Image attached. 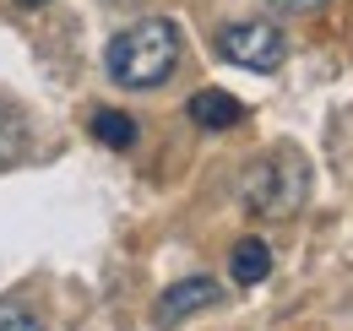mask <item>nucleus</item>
Returning <instances> with one entry per match:
<instances>
[{
    "label": "nucleus",
    "mask_w": 353,
    "mask_h": 331,
    "mask_svg": "<svg viewBox=\"0 0 353 331\" xmlns=\"http://www.w3.org/2000/svg\"><path fill=\"white\" fill-rule=\"evenodd\" d=\"M272 11H288V17H310V11H321L326 0H266Z\"/></svg>",
    "instance_id": "obj_10"
},
{
    "label": "nucleus",
    "mask_w": 353,
    "mask_h": 331,
    "mask_svg": "<svg viewBox=\"0 0 353 331\" xmlns=\"http://www.w3.org/2000/svg\"><path fill=\"white\" fill-rule=\"evenodd\" d=\"M88 130H92V141H103V147H114V152H125V147H136V120L125 114V109H92V120H88Z\"/></svg>",
    "instance_id": "obj_7"
},
{
    "label": "nucleus",
    "mask_w": 353,
    "mask_h": 331,
    "mask_svg": "<svg viewBox=\"0 0 353 331\" xmlns=\"http://www.w3.org/2000/svg\"><path fill=\"white\" fill-rule=\"evenodd\" d=\"M179 54H185V39L169 17H141L125 33H114L109 49H103V71L109 82L131 87V92H147V87H163L179 71Z\"/></svg>",
    "instance_id": "obj_1"
},
{
    "label": "nucleus",
    "mask_w": 353,
    "mask_h": 331,
    "mask_svg": "<svg viewBox=\"0 0 353 331\" xmlns=\"http://www.w3.org/2000/svg\"><path fill=\"white\" fill-rule=\"evenodd\" d=\"M228 272H234V283L239 288H256V283H266L272 277V250H266V239H239V245L228 250Z\"/></svg>",
    "instance_id": "obj_6"
},
{
    "label": "nucleus",
    "mask_w": 353,
    "mask_h": 331,
    "mask_svg": "<svg viewBox=\"0 0 353 331\" xmlns=\"http://www.w3.org/2000/svg\"><path fill=\"white\" fill-rule=\"evenodd\" d=\"M218 293L223 288L212 283V277H201V272H196V277H179V283H169V288L158 293V310H152V315H158V326H179L185 315L218 304Z\"/></svg>",
    "instance_id": "obj_4"
},
{
    "label": "nucleus",
    "mask_w": 353,
    "mask_h": 331,
    "mask_svg": "<svg viewBox=\"0 0 353 331\" xmlns=\"http://www.w3.org/2000/svg\"><path fill=\"white\" fill-rule=\"evenodd\" d=\"M22 152H28V120H22L17 103L0 98V174L22 163Z\"/></svg>",
    "instance_id": "obj_8"
},
{
    "label": "nucleus",
    "mask_w": 353,
    "mask_h": 331,
    "mask_svg": "<svg viewBox=\"0 0 353 331\" xmlns=\"http://www.w3.org/2000/svg\"><path fill=\"white\" fill-rule=\"evenodd\" d=\"M212 49H218V60L239 66V71H261V77H266V71H277V66L288 60V39H283V28L266 22V17H245V22L218 28Z\"/></svg>",
    "instance_id": "obj_3"
},
{
    "label": "nucleus",
    "mask_w": 353,
    "mask_h": 331,
    "mask_svg": "<svg viewBox=\"0 0 353 331\" xmlns=\"http://www.w3.org/2000/svg\"><path fill=\"white\" fill-rule=\"evenodd\" d=\"M185 114L201 125V130H234V125L245 120V103H239L234 92H223V87H201Z\"/></svg>",
    "instance_id": "obj_5"
},
{
    "label": "nucleus",
    "mask_w": 353,
    "mask_h": 331,
    "mask_svg": "<svg viewBox=\"0 0 353 331\" xmlns=\"http://www.w3.org/2000/svg\"><path fill=\"white\" fill-rule=\"evenodd\" d=\"M310 196V163L299 147H272L239 174V201L256 217H294Z\"/></svg>",
    "instance_id": "obj_2"
},
{
    "label": "nucleus",
    "mask_w": 353,
    "mask_h": 331,
    "mask_svg": "<svg viewBox=\"0 0 353 331\" xmlns=\"http://www.w3.org/2000/svg\"><path fill=\"white\" fill-rule=\"evenodd\" d=\"M17 6H22V11H39V6H49V0H17Z\"/></svg>",
    "instance_id": "obj_11"
},
{
    "label": "nucleus",
    "mask_w": 353,
    "mask_h": 331,
    "mask_svg": "<svg viewBox=\"0 0 353 331\" xmlns=\"http://www.w3.org/2000/svg\"><path fill=\"white\" fill-rule=\"evenodd\" d=\"M0 331H44V321L28 304H0Z\"/></svg>",
    "instance_id": "obj_9"
}]
</instances>
